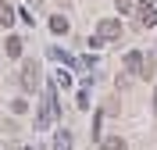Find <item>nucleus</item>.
<instances>
[{"instance_id": "20e7f679", "label": "nucleus", "mask_w": 157, "mask_h": 150, "mask_svg": "<svg viewBox=\"0 0 157 150\" xmlns=\"http://www.w3.org/2000/svg\"><path fill=\"white\" fill-rule=\"evenodd\" d=\"M21 86H25V90H36L39 86V64L36 61H29V64L21 68Z\"/></svg>"}, {"instance_id": "4468645a", "label": "nucleus", "mask_w": 157, "mask_h": 150, "mask_svg": "<svg viewBox=\"0 0 157 150\" xmlns=\"http://www.w3.org/2000/svg\"><path fill=\"white\" fill-rule=\"evenodd\" d=\"M118 4V11H132V0H114Z\"/></svg>"}, {"instance_id": "2eb2a0df", "label": "nucleus", "mask_w": 157, "mask_h": 150, "mask_svg": "<svg viewBox=\"0 0 157 150\" xmlns=\"http://www.w3.org/2000/svg\"><path fill=\"white\" fill-rule=\"evenodd\" d=\"M154 114H157V90H154Z\"/></svg>"}, {"instance_id": "ddd939ff", "label": "nucleus", "mask_w": 157, "mask_h": 150, "mask_svg": "<svg viewBox=\"0 0 157 150\" xmlns=\"http://www.w3.org/2000/svg\"><path fill=\"white\" fill-rule=\"evenodd\" d=\"M25 107H29L25 100H14V104H11V111H14V114H25Z\"/></svg>"}, {"instance_id": "39448f33", "label": "nucleus", "mask_w": 157, "mask_h": 150, "mask_svg": "<svg viewBox=\"0 0 157 150\" xmlns=\"http://www.w3.org/2000/svg\"><path fill=\"white\" fill-rule=\"evenodd\" d=\"M143 64H147V54H139V50H128L125 54V68L132 75H143Z\"/></svg>"}, {"instance_id": "0eeeda50", "label": "nucleus", "mask_w": 157, "mask_h": 150, "mask_svg": "<svg viewBox=\"0 0 157 150\" xmlns=\"http://www.w3.org/2000/svg\"><path fill=\"white\" fill-rule=\"evenodd\" d=\"M4 50H7V57H21V40H18V36H7Z\"/></svg>"}, {"instance_id": "9b49d317", "label": "nucleus", "mask_w": 157, "mask_h": 150, "mask_svg": "<svg viewBox=\"0 0 157 150\" xmlns=\"http://www.w3.org/2000/svg\"><path fill=\"white\" fill-rule=\"evenodd\" d=\"M157 75V64H154V57H147V64H143V75L139 79H154Z\"/></svg>"}, {"instance_id": "f257e3e1", "label": "nucleus", "mask_w": 157, "mask_h": 150, "mask_svg": "<svg viewBox=\"0 0 157 150\" xmlns=\"http://www.w3.org/2000/svg\"><path fill=\"white\" fill-rule=\"evenodd\" d=\"M61 107H57V82L54 86H47V93H43V107H39V118H36V129H50L54 121H57Z\"/></svg>"}, {"instance_id": "7ed1b4c3", "label": "nucleus", "mask_w": 157, "mask_h": 150, "mask_svg": "<svg viewBox=\"0 0 157 150\" xmlns=\"http://www.w3.org/2000/svg\"><path fill=\"white\" fill-rule=\"evenodd\" d=\"M136 25H139V29H154V25H157V7H154V4H143V0H139Z\"/></svg>"}, {"instance_id": "9d476101", "label": "nucleus", "mask_w": 157, "mask_h": 150, "mask_svg": "<svg viewBox=\"0 0 157 150\" xmlns=\"http://www.w3.org/2000/svg\"><path fill=\"white\" fill-rule=\"evenodd\" d=\"M14 18H18V14H14V7H11V4H0V25H11Z\"/></svg>"}, {"instance_id": "f03ea898", "label": "nucleus", "mask_w": 157, "mask_h": 150, "mask_svg": "<svg viewBox=\"0 0 157 150\" xmlns=\"http://www.w3.org/2000/svg\"><path fill=\"white\" fill-rule=\"evenodd\" d=\"M97 36H100L104 43H114V40H121V21H118V18H104V21L97 25Z\"/></svg>"}, {"instance_id": "1a4fd4ad", "label": "nucleus", "mask_w": 157, "mask_h": 150, "mask_svg": "<svg viewBox=\"0 0 157 150\" xmlns=\"http://www.w3.org/2000/svg\"><path fill=\"white\" fill-rule=\"evenodd\" d=\"M100 150H128V147H125V140H121V136H111V140L100 143Z\"/></svg>"}, {"instance_id": "423d86ee", "label": "nucleus", "mask_w": 157, "mask_h": 150, "mask_svg": "<svg viewBox=\"0 0 157 150\" xmlns=\"http://www.w3.org/2000/svg\"><path fill=\"white\" fill-rule=\"evenodd\" d=\"M50 32H54V36L68 32V18H64V14H54V18H50Z\"/></svg>"}, {"instance_id": "f8f14e48", "label": "nucleus", "mask_w": 157, "mask_h": 150, "mask_svg": "<svg viewBox=\"0 0 157 150\" xmlns=\"http://www.w3.org/2000/svg\"><path fill=\"white\" fill-rule=\"evenodd\" d=\"M54 82H57V86H64V90H68V86H71V75H68V71H57V79H54Z\"/></svg>"}, {"instance_id": "6e6552de", "label": "nucleus", "mask_w": 157, "mask_h": 150, "mask_svg": "<svg viewBox=\"0 0 157 150\" xmlns=\"http://www.w3.org/2000/svg\"><path fill=\"white\" fill-rule=\"evenodd\" d=\"M54 150H71V132L61 129L57 136H54Z\"/></svg>"}]
</instances>
